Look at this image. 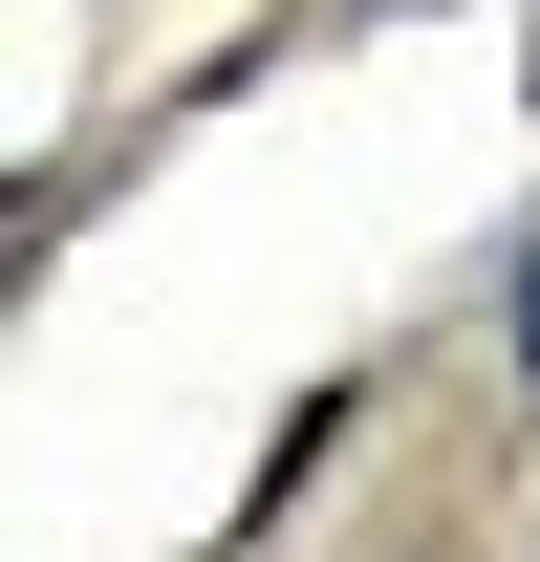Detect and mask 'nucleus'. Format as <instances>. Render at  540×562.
Wrapping results in <instances>:
<instances>
[{
	"label": "nucleus",
	"mask_w": 540,
	"mask_h": 562,
	"mask_svg": "<svg viewBox=\"0 0 540 562\" xmlns=\"http://www.w3.org/2000/svg\"><path fill=\"white\" fill-rule=\"evenodd\" d=\"M519 347H540V260H519Z\"/></svg>",
	"instance_id": "1"
}]
</instances>
